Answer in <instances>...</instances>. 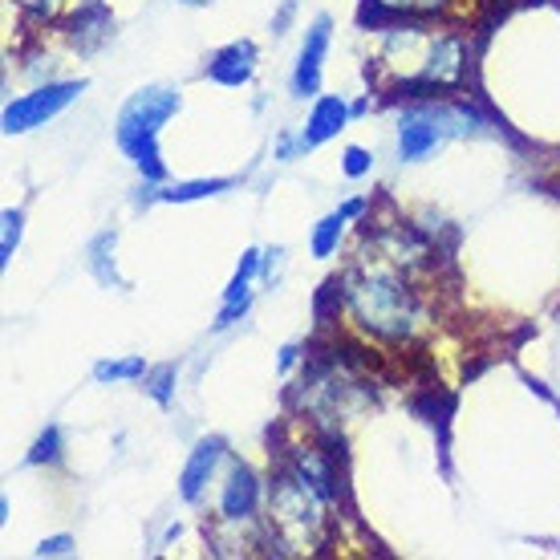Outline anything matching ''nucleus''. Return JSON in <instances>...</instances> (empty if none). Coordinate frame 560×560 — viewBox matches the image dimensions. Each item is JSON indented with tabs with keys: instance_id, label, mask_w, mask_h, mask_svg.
<instances>
[{
	"instance_id": "nucleus-5",
	"label": "nucleus",
	"mask_w": 560,
	"mask_h": 560,
	"mask_svg": "<svg viewBox=\"0 0 560 560\" xmlns=\"http://www.w3.org/2000/svg\"><path fill=\"white\" fill-rule=\"evenodd\" d=\"M463 130H471L467 127V110H455V106H415L398 122V154L410 159V163L427 159L447 135H463Z\"/></svg>"
},
{
	"instance_id": "nucleus-23",
	"label": "nucleus",
	"mask_w": 560,
	"mask_h": 560,
	"mask_svg": "<svg viewBox=\"0 0 560 560\" xmlns=\"http://www.w3.org/2000/svg\"><path fill=\"white\" fill-rule=\"evenodd\" d=\"M183 4H208V0H183Z\"/></svg>"
},
{
	"instance_id": "nucleus-8",
	"label": "nucleus",
	"mask_w": 560,
	"mask_h": 560,
	"mask_svg": "<svg viewBox=\"0 0 560 560\" xmlns=\"http://www.w3.org/2000/svg\"><path fill=\"white\" fill-rule=\"evenodd\" d=\"M256 73V45L253 42H232L208 57V78L220 85H244Z\"/></svg>"
},
{
	"instance_id": "nucleus-13",
	"label": "nucleus",
	"mask_w": 560,
	"mask_h": 560,
	"mask_svg": "<svg viewBox=\"0 0 560 560\" xmlns=\"http://www.w3.org/2000/svg\"><path fill=\"white\" fill-rule=\"evenodd\" d=\"M451 0H365L362 21H415V16L447 13Z\"/></svg>"
},
{
	"instance_id": "nucleus-3",
	"label": "nucleus",
	"mask_w": 560,
	"mask_h": 560,
	"mask_svg": "<svg viewBox=\"0 0 560 560\" xmlns=\"http://www.w3.org/2000/svg\"><path fill=\"white\" fill-rule=\"evenodd\" d=\"M183 98L171 85H147L139 94H130V102L118 114V147L127 151V159L147 175V179H163L167 167L159 159V130L171 114L179 110Z\"/></svg>"
},
{
	"instance_id": "nucleus-19",
	"label": "nucleus",
	"mask_w": 560,
	"mask_h": 560,
	"mask_svg": "<svg viewBox=\"0 0 560 560\" xmlns=\"http://www.w3.org/2000/svg\"><path fill=\"white\" fill-rule=\"evenodd\" d=\"M57 451H61V431H57V427H49V431L33 443V451H28V463H54Z\"/></svg>"
},
{
	"instance_id": "nucleus-16",
	"label": "nucleus",
	"mask_w": 560,
	"mask_h": 560,
	"mask_svg": "<svg viewBox=\"0 0 560 560\" xmlns=\"http://www.w3.org/2000/svg\"><path fill=\"white\" fill-rule=\"evenodd\" d=\"M228 187H232V179H191V183H179V187L159 191V199H167V203H187V199L220 196V191H228Z\"/></svg>"
},
{
	"instance_id": "nucleus-21",
	"label": "nucleus",
	"mask_w": 560,
	"mask_h": 560,
	"mask_svg": "<svg viewBox=\"0 0 560 560\" xmlns=\"http://www.w3.org/2000/svg\"><path fill=\"white\" fill-rule=\"evenodd\" d=\"M70 548H73V536H49V540L37 545V557H66Z\"/></svg>"
},
{
	"instance_id": "nucleus-4",
	"label": "nucleus",
	"mask_w": 560,
	"mask_h": 560,
	"mask_svg": "<svg viewBox=\"0 0 560 560\" xmlns=\"http://www.w3.org/2000/svg\"><path fill=\"white\" fill-rule=\"evenodd\" d=\"M268 528L289 552H308L325 540V495L305 476L284 471L268 488Z\"/></svg>"
},
{
	"instance_id": "nucleus-11",
	"label": "nucleus",
	"mask_w": 560,
	"mask_h": 560,
	"mask_svg": "<svg viewBox=\"0 0 560 560\" xmlns=\"http://www.w3.org/2000/svg\"><path fill=\"white\" fill-rule=\"evenodd\" d=\"M256 268H260V253H256V248H248V253L240 256V268H236V277H232V284L224 289V313H220L215 329H228L236 317H244V308H248V301H253Z\"/></svg>"
},
{
	"instance_id": "nucleus-10",
	"label": "nucleus",
	"mask_w": 560,
	"mask_h": 560,
	"mask_svg": "<svg viewBox=\"0 0 560 560\" xmlns=\"http://www.w3.org/2000/svg\"><path fill=\"white\" fill-rule=\"evenodd\" d=\"M256 508H260V483L248 467H232L228 471V483H224V495H220V516L224 520H253Z\"/></svg>"
},
{
	"instance_id": "nucleus-2",
	"label": "nucleus",
	"mask_w": 560,
	"mask_h": 560,
	"mask_svg": "<svg viewBox=\"0 0 560 560\" xmlns=\"http://www.w3.org/2000/svg\"><path fill=\"white\" fill-rule=\"evenodd\" d=\"M346 308L350 317L362 325L370 337L382 341H410L422 325V305L419 293L407 284V277H398L390 268H370V272H353L346 280Z\"/></svg>"
},
{
	"instance_id": "nucleus-14",
	"label": "nucleus",
	"mask_w": 560,
	"mask_h": 560,
	"mask_svg": "<svg viewBox=\"0 0 560 560\" xmlns=\"http://www.w3.org/2000/svg\"><path fill=\"white\" fill-rule=\"evenodd\" d=\"M353 215L346 208H337L329 211L322 224L313 228V256L317 260H325V256H334L337 253V244H341V232H346V224H350Z\"/></svg>"
},
{
	"instance_id": "nucleus-18",
	"label": "nucleus",
	"mask_w": 560,
	"mask_h": 560,
	"mask_svg": "<svg viewBox=\"0 0 560 560\" xmlns=\"http://www.w3.org/2000/svg\"><path fill=\"white\" fill-rule=\"evenodd\" d=\"M147 378H151V398L159 402V407H171V382H175V365L163 362V365H154V370H147Z\"/></svg>"
},
{
	"instance_id": "nucleus-1",
	"label": "nucleus",
	"mask_w": 560,
	"mask_h": 560,
	"mask_svg": "<svg viewBox=\"0 0 560 560\" xmlns=\"http://www.w3.org/2000/svg\"><path fill=\"white\" fill-rule=\"evenodd\" d=\"M374 82L386 90H459L467 78V49L455 33L427 25H394L374 57Z\"/></svg>"
},
{
	"instance_id": "nucleus-22",
	"label": "nucleus",
	"mask_w": 560,
	"mask_h": 560,
	"mask_svg": "<svg viewBox=\"0 0 560 560\" xmlns=\"http://www.w3.org/2000/svg\"><path fill=\"white\" fill-rule=\"evenodd\" d=\"M28 13H37V16H45V21H54L61 9H66V0H21Z\"/></svg>"
},
{
	"instance_id": "nucleus-12",
	"label": "nucleus",
	"mask_w": 560,
	"mask_h": 560,
	"mask_svg": "<svg viewBox=\"0 0 560 560\" xmlns=\"http://www.w3.org/2000/svg\"><path fill=\"white\" fill-rule=\"evenodd\" d=\"M346 118H350V106L329 94V98H317L313 102V114H308V127L301 130L305 135L308 147H322V142L337 139L341 130H346Z\"/></svg>"
},
{
	"instance_id": "nucleus-17",
	"label": "nucleus",
	"mask_w": 560,
	"mask_h": 560,
	"mask_svg": "<svg viewBox=\"0 0 560 560\" xmlns=\"http://www.w3.org/2000/svg\"><path fill=\"white\" fill-rule=\"evenodd\" d=\"M21 228H25V211L9 208L4 211V232H0V265H9L21 244Z\"/></svg>"
},
{
	"instance_id": "nucleus-7",
	"label": "nucleus",
	"mask_w": 560,
	"mask_h": 560,
	"mask_svg": "<svg viewBox=\"0 0 560 560\" xmlns=\"http://www.w3.org/2000/svg\"><path fill=\"white\" fill-rule=\"evenodd\" d=\"M329 33H334V21H329V16H317V21L308 25L305 42H301V54H296V70H293L296 98H313V94H317L325 54H329Z\"/></svg>"
},
{
	"instance_id": "nucleus-15",
	"label": "nucleus",
	"mask_w": 560,
	"mask_h": 560,
	"mask_svg": "<svg viewBox=\"0 0 560 560\" xmlns=\"http://www.w3.org/2000/svg\"><path fill=\"white\" fill-rule=\"evenodd\" d=\"M147 370H151V365L135 353V358H110V362H98L94 365V378L98 382H135V378H147Z\"/></svg>"
},
{
	"instance_id": "nucleus-20",
	"label": "nucleus",
	"mask_w": 560,
	"mask_h": 560,
	"mask_svg": "<svg viewBox=\"0 0 560 560\" xmlns=\"http://www.w3.org/2000/svg\"><path fill=\"white\" fill-rule=\"evenodd\" d=\"M341 167H346V175H350V179H362L365 171L374 167V154L362 151V147H350V151H346V163H341Z\"/></svg>"
},
{
	"instance_id": "nucleus-6",
	"label": "nucleus",
	"mask_w": 560,
	"mask_h": 560,
	"mask_svg": "<svg viewBox=\"0 0 560 560\" xmlns=\"http://www.w3.org/2000/svg\"><path fill=\"white\" fill-rule=\"evenodd\" d=\"M82 90H85V82H49V85H37L33 94H21L16 102L4 106V135H25V130H33V127H45V122L66 110Z\"/></svg>"
},
{
	"instance_id": "nucleus-9",
	"label": "nucleus",
	"mask_w": 560,
	"mask_h": 560,
	"mask_svg": "<svg viewBox=\"0 0 560 560\" xmlns=\"http://www.w3.org/2000/svg\"><path fill=\"white\" fill-rule=\"evenodd\" d=\"M220 459H224V443H220V439L196 443V451H191V459H187V467H183V476H179V495L187 504H199V495L208 488V479L215 476Z\"/></svg>"
}]
</instances>
